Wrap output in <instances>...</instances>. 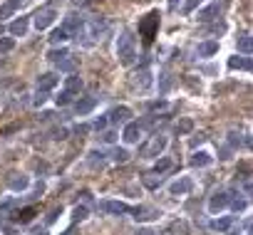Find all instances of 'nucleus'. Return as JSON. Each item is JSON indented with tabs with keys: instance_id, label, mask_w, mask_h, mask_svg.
<instances>
[{
	"instance_id": "10",
	"label": "nucleus",
	"mask_w": 253,
	"mask_h": 235,
	"mask_svg": "<svg viewBox=\"0 0 253 235\" xmlns=\"http://www.w3.org/2000/svg\"><path fill=\"white\" fill-rule=\"evenodd\" d=\"M129 213H134L137 220H157V218H159V210H157V208H149V206H137V208H132Z\"/></svg>"
},
{
	"instance_id": "16",
	"label": "nucleus",
	"mask_w": 253,
	"mask_h": 235,
	"mask_svg": "<svg viewBox=\"0 0 253 235\" xmlns=\"http://www.w3.org/2000/svg\"><path fill=\"white\" fill-rule=\"evenodd\" d=\"M228 67L231 70H246V72H251V67H253V62H251V57H231L228 59Z\"/></svg>"
},
{
	"instance_id": "18",
	"label": "nucleus",
	"mask_w": 253,
	"mask_h": 235,
	"mask_svg": "<svg viewBox=\"0 0 253 235\" xmlns=\"http://www.w3.org/2000/svg\"><path fill=\"white\" fill-rule=\"evenodd\" d=\"M82 87H84V82H82L77 74H70V77L65 79V92H70V94H79Z\"/></svg>"
},
{
	"instance_id": "50",
	"label": "nucleus",
	"mask_w": 253,
	"mask_h": 235,
	"mask_svg": "<svg viewBox=\"0 0 253 235\" xmlns=\"http://www.w3.org/2000/svg\"><path fill=\"white\" fill-rule=\"evenodd\" d=\"M176 3H179V0H172V5H176Z\"/></svg>"
},
{
	"instance_id": "47",
	"label": "nucleus",
	"mask_w": 253,
	"mask_h": 235,
	"mask_svg": "<svg viewBox=\"0 0 253 235\" xmlns=\"http://www.w3.org/2000/svg\"><path fill=\"white\" fill-rule=\"evenodd\" d=\"M231 144H234V146L241 144V134H231Z\"/></svg>"
},
{
	"instance_id": "13",
	"label": "nucleus",
	"mask_w": 253,
	"mask_h": 235,
	"mask_svg": "<svg viewBox=\"0 0 253 235\" xmlns=\"http://www.w3.org/2000/svg\"><path fill=\"white\" fill-rule=\"evenodd\" d=\"M97 97H84V99H79L77 104H75V112L79 114V117H84V114H90L92 109H95V106H97Z\"/></svg>"
},
{
	"instance_id": "24",
	"label": "nucleus",
	"mask_w": 253,
	"mask_h": 235,
	"mask_svg": "<svg viewBox=\"0 0 253 235\" xmlns=\"http://www.w3.org/2000/svg\"><path fill=\"white\" fill-rule=\"evenodd\" d=\"M211 161V154H206V151H196L194 156H191V166H196V168H204V166H208Z\"/></svg>"
},
{
	"instance_id": "21",
	"label": "nucleus",
	"mask_w": 253,
	"mask_h": 235,
	"mask_svg": "<svg viewBox=\"0 0 253 235\" xmlns=\"http://www.w3.org/2000/svg\"><path fill=\"white\" fill-rule=\"evenodd\" d=\"M236 45H238V52L251 55V50H253V40H251V35H248V32H241V35H238V40H236Z\"/></svg>"
},
{
	"instance_id": "1",
	"label": "nucleus",
	"mask_w": 253,
	"mask_h": 235,
	"mask_svg": "<svg viewBox=\"0 0 253 235\" xmlns=\"http://www.w3.org/2000/svg\"><path fill=\"white\" fill-rule=\"evenodd\" d=\"M117 57H119V65H124V67L134 65V59H137V40H134V35L129 30H124L117 37Z\"/></svg>"
},
{
	"instance_id": "5",
	"label": "nucleus",
	"mask_w": 253,
	"mask_h": 235,
	"mask_svg": "<svg viewBox=\"0 0 253 235\" xmlns=\"http://www.w3.org/2000/svg\"><path fill=\"white\" fill-rule=\"evenodd\" d=\"M157 25H159V13H149V15H146L142 23H139V30H142V35H144V42H146V45L152 42Z\"/></svg>"
},
{
	"instance_id": "19",
	"label": "nucleus",
	"mask_w": 253,
	"mask_h": 235,
	"mask_svg": "<svg viewBox=\"0 0 253 235\" xmlns=\"http://www.w3.org/2000/svg\"><path fill=\"white\" fill-rule=\"evenodd\" d=\"M28 176H23V174H10V178H8V186L13 188V191H25L28 188Z\"/></svg>"
},
{
	"instance_id": "26",
	"label": "nucleus",
	"mask_w": 253,
	"mask_h": 235,
	"mask_svg": "<svg viewBox=\"0 0 253 235\" xmlns=\"http://www.w3.org/2000/svg\"><path fill=\"white\" fill-rule=\"evenodd\" d=\"M32 216H35V208H32V206H28V208H23V210H17L13 218H15L17 223H30V220H32Z\"/></svg>"
},
{
	"instance_id": "48",
	"label": "nucleus",
	"mask_w": 253,
	"mask_h": 235,
	"mask_svg": "<svg viewBox=\"0 0 253 235\" xmlns=\"http://www.w3.org/2000/svg\"><path fill=\"white\" fill-rule=\"evenodd\" d=\"M137 235H154V233H152V230H149V228H142V230H139V233H137Z\"/></svg>"
},
{
	"instance_id": "36",
	"label": "nucleus",
	"mask_w": 253,
	"mask_h": 235,
	"mask_svg": "<svg viewBox=\"0 0 253 235\" xmlns=\"http://www.w3.org/2000/svg\"><path fill=\"white\" fill-rule=\"evenodd\" d=\"M13 208H15V201H13V198H8L5 203H0V213H3V216H8Z\"/></svg>"
},
{
	"instance_id": "38",
	"label": "nucleus",
	"mask_w": 253,
	"mask_h": 235,
	"mask_svg": "<svg viewBox=\"0 0 253 235\" xmlns=\"http://www.w3.org/2000/svg\"><path fill=\"white\" fill-rule=\"evenodd\" d=\"M45 99H47V92H40V89H37V94L32 97V104H35V106H42V104H45Z\"/></svg>"
},
{
	"instance_id": "34",
	"label": "nucleus",
	"mask_w": 253,
	"mask_h": 235,
	"mask_svg": "<svg viewBox=\"0 0 253 235\" xmlns=\"http://www.w3.org/2000/svg\"><path fill=\"white\" fill-rule=\"evenodd\" d=\"M172 168V159H161V161H157V166L152 168V174H164V171H169Z\"/></svg>"
},
{
	"instance_id": "8",
	"label": "nucleus",
	"mask_w": 253,
	"mask_h": 235,
	"mask_svg": "<svg viewBox=\"0 0 253 235\" xmlns=\"http://www.w3.org/2000/svg\"><path fill=\"white\" fill-rule=\"evenodd\" d=\"M104 213H110V216H126L132 208L126 206V203H122V201H102V206H99Z\"/></svg>"
},
{
	"instance_id": "9",
	"label": "nucleus",
	"mask_w": 253,
	"mask_h": 235,
	"mask_svg": "<svg viewBox=\"0 0 253 235\" xmlns=\"http://www.w3.org/2000/svg\"><path fill=\"white\" fill-rule=\"evenodd\" d=\"M129 119H132V109H129V106H114V109L107 114L110 124H126Z\"/></svg>"
},
{
	"instance_id": "39",
	"label": "nucleus",
	"mask_w": 253,
	"mask_h": 235,
	"mask_svg": "<svg viewBox=\"0 0 253 235\" xmlns=\"http://www.w3.org/2000/svg\"><path fill=\"white\" fill-rule=\"evenodd\" d=\"M72 102V94L70 92H62L60 97H57V106H65V104H70Z\"/></svg>"
},
{
	"instance_id": "33",
	"label": "nucleus",
	"mask_w": 253,
	"mask_h": 235,
	"mask_svg": "<svg viewBox=\"0 0 253 235\" xmlns=\"http://www.w3.org/2000/svg\"><path fill=\"white\" fill-rule=\"evenodd\" d=\"M15 47V37H0V55H5Z\"/></svg>"
},
{
	"instance_id": "42",
	"label": "nucleus",
	"mask_w": 253,
	"mask_h": 235,
	"mask_svg": "<svg viewBox=\"0 0 253 235\" xmlns=\"http://www.w3.org/2000/svg\"><path fill=\"white\" fill-rule=\"evenodd\" d=\"M149 109H154V112H157V109H166V102H164V99H159V102H152V104H149Z\"/></svg>"
},
{
	"instance_id": "27",
	"label": "nucleus",
	"mask_w": 253,
	"mask_h": 235,
	"mask_svg": "<svg viewBox=\"0 0 253 235\" xmlns=\"http://www.w3.org/2000/svg\"><path fill=\"white\" fill-rule=\"evenodd\" d=\"M57 70H60V72H70V74H75L77 62H75L72 57H65V59H60V62H57Z\"/></svg>"
},
{
	"instance_id": "7",
	"label": "nucleus",
	"mask_w": 253,
	"mask_h": 235,
	"mask_svg": "<svg viewBox=\"0 0 253 235\" xmlns=\"http://www.w3.org/2000/svg\"><path fill=\"white\" fill-rule=\"evenodd\" d=\"M139 136H142V124L139 121H126L124 124V132H122V139L126 144H137Z\"/></svg>"
},
{
	"instance_id": "32",
	"label": "nucleus",
	"mask_w": 253,
	"mask_h": 235,
	"mask_svg": "<svg viewBox=\"0 0 253 235\" xmlns=\"http://www.w3.org/2000/svg\"><path fill=\"white\" fill-rule=\"evenodd\" d=\"M65 40H70V35L62 30V28L52 30V35H50V42H52V45H60V42H65Z\"/></svg>"
},
{
	"instance_id": "28",
	"label": "nucleus",
	"mask_w": 253,
	"mask_h": 235,
	"mask_svg": "<svg viewBox=\"0 0 253 235\" xmlns=\"http://www.w3.org/2000/svg\"><path fill=\"white\" fill-rule=\"evenodd\" d=\"M228 206L234 208L236 213H238V210H246V206H248V198H238V193H231V201H228Z\"/></svg>"
},
{
	"instance_id": "22",
	"label": "nucleus",
	"mask_w": 253,
	"mask_h": 235,
	"mask_svg": "<svg viewBox=\"0 0 253 235\" xmlns=\"http://www.w3.org/2000/svg\"><path fill=\"white\" fill-rule=\"evenodd\" d=\"M20 3H23V0H8V3H3L0 5V20H5V17H10L17 8H20Z\"/></svg>"
},
{
	"instance_id": "20",
	"label": "nucleus",
	"mask_w": 253,
	"mask_h": 235,
	"mask_svg": "<svg viewBox=\"0 0 253 235\" xmlns=\"http://www.w3.org/2000/svg\"><path fill=\"white\" fill-rule=\"evenodd\" d=\"M196 52H199V57H211V55H216V52H219V42H214V40L201 42Z\"/></svg>"
},
{
	"instance_id": "49",
	"label": "nucleus",
	"mask_w": 253,
	"mask_h": 235,
	"mask_svg": "<svg viewBox=\"0 0 253 235\" xmlns=\"http://www.w3.org/2000/svg\"><path fill=\"white\" fill-rule=\"evenodd\" d=\"M3 30H5V28H3V23H0V37H3Z\"/></svg>"
},
{
	"instance_id": "43",
	"label": "nucleus",
	"mask_w": 253,
	"mask_h": 235,
	"mask_svg": "<svg viewBox=\"0 0 253 235\" xmlns=\"http://www.w3.org/2000/svg\"><path fill=\"white\" fill-rule=\"evenodd\" d=\"M107 124H110V121H107V117H99V119L95 121V129H104Z\"/></svg>"
},
{
	"instance_id": "17",
	"label": "nucleus",
	"mask_w": 253,
	"mask_h": 235,
	"mask_svg": "<svg viewBox=\"0 0 253 235\" xmlns=\"http://www.w3.org/2000/svg\"><path fill=\"white\" fill-rule=\"evenodd\" d=\"M25 32H28V17H17V20H13V23H10V35L25 37Z\"/></svg>"
},
{
	"instance_id": "12",
	"label": "nucleus",
	"mask_w": 253,
	"mask_h": 235,
	"mask_svg": "<svg viewBox=\"0 0 253 235\" xmlns=\"http://www.w3.org/2000/svg\"><path fill=\"white\" fill-rule=\"evenodd\" d=\"M57 82H60L57 74H50V72H47V74H40V77H37V89H40V92H50V89L57 87Z\"/></svg>"
},
{
	"instance_id": "29",
	"label": "nucleus",
	"mask_w": 253,
	"mask_h": 235,
	"mask_svg": "<svg viewBox=\"0 0 253 235\" xmlns=\"http://www.w3.org/2000/svg\"><path fill=\"white\" fill-rule=\"evenodd\" d=\"M65 57H70V52H67L65 47H60V50L55 47V50H50V52H47V59H50V62H55V65H57L60 59H65Z\"/></svg>"
},
{
	"instance_id": "6",
	"label": "nucleus",
	"mask_w": 253,
	"mask_h": 235,
	"mask_svg": "<svg viewBox=\"0 0 253 235\" xmlns=\"http://www.w3.org/2000/svg\"><path fill=\"white\" fill-rule=\"evenodd\" d=\"M228 201H231V193L228 191H216L208 201V210L211 213H221L223 208H228Z\"/></svg>"
},
{
	"instance_id": "25",
	"label": "nucleus",
	"mask_w": 253,
	"mask_h": 235,
	"mask_svg": "<svg viewBox=\"0 0 253 235\" xmlns=\"http://www.w3.org/2000/svg\"><path fill=\"white\" fill-rule=\"evenodd\" d=\"M161 181H164V176H161V174H146V176L142 178V183H144L146 188H152V191H154V188H159V186H161Z\"/></svg>"
},
{
	"instance_id": "40",
	"label": "nucleus",
	"mask_w": 253,
	"mask_h": 235,
	"mask_svg": "<svg viewBox=\"0 0 253 235\" xmlns=\"http://www.w3.org/2000/svg\"><path fill=\"white\" fill-rule=\"evenodd\" d=\"M201 3V0H186V5H184V13L189 15V13H194V8Z\"/></svg>"
},
{
	"instance_id": "41",
	"label": "nucleus",
	"mask_w": 253,
	"mask_h": 235,
	"mask_svg": "<svg viewBox=\"0 0 253 235\" xmlns=\"http://www.w3.org/2000/svg\"><path fill=\"white\" fill-rule=\"evenodd\" d=\"M60 213H62V208H52V210H50V216H47V225H50V223H55V220L60 218Z\"/></svg>"
},
{
	"instance_id": "23",
	"label": "nucleus",
	"mask_w": 253,
	"mask_h": 235,
	"mask_svg": "<svg viewBox=\"0 0 253 235\" xmlns=\"http://www.w3.org/2000/svg\"><path fill=\"white\" fill-rule=\"evenodd\" d=\"M219 13H221V5L219 3H211L206 10L199 13V20H201V23H208V20H214V15H219Z\"/></svg>"
},
{
	"instance_id": "3",
	"label": "nucleus",
	"mask_w": 253,
	"mask_h": 235,
	"mask_svg": "<svg viewBox=\"0 0 253 235\" xmlns=\"http://www.w3.org/2000/svg\"><path fill=\"white\" fill-rule=\"evenodd\" d=\"M55 17H57V10H55L52 5H42L40 10H35L32 23H35L37 30H45V28H50V25L55 23Z\"/></svg>"
},
{
	"instance_id": "14",
	"label": "nucleus",
	"mask_w": 253,
	"mask_h": 235,
	"mask_svg": "<svg viewBox=\"0 0 253 235\" xmlns=\"http://www.w3.org/2000/svg\"><path fill=\"white\" fill-rule=\"evenodd\" d=\"M234 225H236V216H223V218H216L214 223H211V228L221 230V233H228Z\"/></svg>"
},
{
	"instance_id": "46",
	"label": "nucleus",
	"mask_w": 253,
	"mask_h": 235,
	"mask_svg": "<svg viewBox=\"0 0 253 235\" xmlns=\"http://www.w3.org/2000/svg\"><path fill=\"white\" fill-rule=\"evenodd\" d=\"M204 141H206V136H204V134H199V136H194V139H191V146H199V144H204Z\"/></svg>"
},
{
	"instance_id": "37",
	"label": "nucleus",
	"mask_w": 253,
	"mask_h": 235,
	"mask_svg": "<svg viewBox=\"0 0 253 235\" xmlns=\"http://www.w3.org/2000/svg\"><path fill=\"white\" fill-rule=\"evenodd\" d=\"M82 218H87V206H77L75 208V223L82 220Z\"/></svg>"
},
{
	"instance_id": "4",
	"label": "nucleus",
	"mask_w": 253,
	"mask_h": 235,
	"mask_svg": "<svg viewBox=\"0 0 253 235\" xmlns=\"http://www.w3.org/2000/svg\"><path fill=\"white\" fill-rule=\"evenodd\" d=\"M84 23H87V20H84L82 15H77V13H70V15L65 17V23H62V30H65L70 37H77V35L82 32Z\"/></svg>"
},
{
	"instance_id": "45",
	"label": "nucleus",
	"mask_w": 253,
	"mask_h": 235,
	"mask_svg": "<svg viewBox=\"0 0 253 235\" xmlns=\"http://www.w3.org/2000/svg\"><path fill=\"white\" fill-rule=\"evenodd\" d=\"M30 235H47V225H42V228H32Z\"/></svg>"
},
{
	"instance_id": "15",
	"label": "nucleus",
	"mask_w": 253,
	"mask_h": 235,
	"mask_svg": "<svg viewBox=\"0 0 253 235\" xmlns=\"http://www.w3.org/2000/svg\"><path fill=\"white\" fill-rule=\"evenodd\" d=\"M134 82L139 84V89H149L152 87V72H149V67H142L134 74Z\"/></svg>"
},
{
	"instance_id": "11",
	"label": "nucleus",
	"mask_w": 253,
	"mask_h": 235,
	"mask_svg": "<svg viewBox=\"0 0 253 235\" xmlns=\"http://www.w3.org/2000/svg\"><path fill=\"white\" fill-rule=\"evenodd\" d=\"M191 188H194V181L189 178V176H184V178L174 181V183H172V188H169V191H172V196H186V193H189V191H191Z\"/></svg>"
},
{
	"instance_id": "2",
	"label": "nucleus",
	"mask_w": 253,
	"mask_h": 235,
	"mask_svg": "<svg viewBox=\"0 0 253 235\" xmlns=\"http://www.w3.org/2000/svg\"><path fill=\"white\" fill-rule=\"evenodd\" d=\"M166 144H169V139L164 136V134H154L149 141H146L142 148H139V154L144 156V159H157L164 148H166Z\"/></svg>"
},
{
	"instance_id": "31",
	"label": "nucleus",
	"mask_w": 253,
	"mask_h": 235,
	"mask_svg": "<svg viewBox=\"0 0 253 235\" xmlns=\"http://www.w3.org/2000/svg\"><path fill=\"white\" fill-rule=\"evenodd\" d=\"M112 161L114 163H126V161H129V151H126V148H114V151H112Z\"/></svg>"
},
{
	"instance_id": "30",
	"label": "nucleus",
	"mask_w": 253,
	"mask_h": 235,
	"mask_svg": "<svg viewBox=\"0 0 253 235\" xmlns=\"http://www.w3.org/2000/svg\"><path fill=\"white\" fill-rule=\"evenodd\" d=\"M169 87H172V74H169V72H161V74H159V92L166 94Z\"/></svg>"
},
{
	"instance_id": "44",
	"label": "nucleus",
	"mask_w": 253,
	"mask_h": 235,
	"mask_svg": "<svg viewBox=\"0 0 253 235\" xmlns=\"http://www.w3.org/2000/svg\"><path fill=\"white\" fill-rule=\"evenodd\" d=\"M102 139L107 141V144H112V141L117 139V134H114V132H104V134H102Z\"/></svg>"
},
{
	"instance_id": "35",
	"label": "nucleus",
	"mask_w": 253,
	"mask_h": 235,
	"mask_svg": "<svg viewBox=\"0 0 253 235\" xmlns=\"http://www.w3.org/2000/svg\"><path fill=\"white\" fill-rule=\"evenodd\" d=\"M191 129H194V121H191V119H181V121L176 124V132H179V134H189Z\"/></svg>"
}]
</instances>
